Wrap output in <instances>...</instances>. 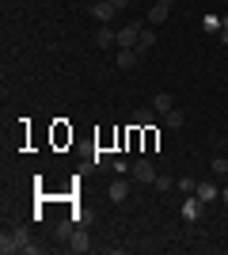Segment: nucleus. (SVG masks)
<instances>
[{
    "mask_svg": "<svg viewBox=\"0 0 228 255\" xmlns=\"http://www.w3.org/2000/svg\"><path fill=\"white\" fill-rule=\"evenodd\" d=\"M27 248H31V233H27V229H4V233H0V252L4 255L27 252Z\"/></svg>",
    "mask_w": 228,
    "mask_h": 255,
    "instance_id": "1",
    "label": "nucleus"
},
{
    "mask_svg": "<svg viewBox=\"0 0 228 255\" xmlns=\"http://www.w3.org/2000/svg\"><path fill=\"white\" fill-rule=\"evenodd\" d=\"M141 31H145V23L130 19V23L118 31V50H137V38H141Z\"/></svg>",
    "mask_w": 228,
    "mask_h": 255,
    "instance_id": "2",
    "label": "nucleus"
},
{
    "mask_svg": "<svg viewBox=\"0 0 228 255\" xmlns=\"http://www.w3.org/2000/svg\"><path fill=\"white\" fill-rule=\"evenodd\" d=\"M183 221L186 225H194V221H202V213H206V202H202V198H198V194H186V202H183Z\"/></svg>",
    "mask_w": 228,
    "mask_h": 255,
    "instance_id": "3",
    "label": "nucleus"
},
{
    "mask_svg": "<svg viewBox=\"0 0 228 255\" xmlns=\"http://www.w3.org/2000/svg\"><path fill=\"white\" fill-rule=\"evenodd\" d=\"M130 175H133L137 183H156V175H160V171H156V164H152V160H137Z\"/></svg>",
    "mask_w": 228,
    "mask_h": 255,
    "instance_id": "4",
    "label": "nucleus"
},
{
    "mask_svg": "<svg viewBox=\"0 0 228 255\" xmlns=\"http://www.w3.org/2000/svg\"><path fill=\"white\" fill-rule=\"evenodd\" d=\"M167 15H171V0H152V8H149V23H167Z\"/></svg>",
    "mask_w": 228,
    "mask_h": 255,
    "instance_id": "5",
    "label": "nucleus"
},
{
    "mask_svg": "<svg viewBox=\"0 0 228 255\" xmlns=\"http://www.w3.org/2000/svg\"><path fill=\"white\" fill-rule=\"evenodd\" d=\"M69 252H76V255L91 252V240H87L84 229H73V233H69Z\"/></svg>",
    "mask_w": 228,
    "mask_h": 255,
    "instance_id": "6",
    "label": "nucleus"
},
{
    "mask_svg": "<svg viewBox=\"0 0 228 255\" xmlns=\"http://www.w3.org/2000/svg\"><path fill=\"white\" fill-rule=\"evenodd\" d=\"M156 118H160V115H156V111H152V107H141V111H133V118H130V126H133V129H149L152 122H156Z\"/></svg>",
    "mask_w": 228,
    "mask_h": 255,
    "instance_id": "7",
    "label": "nucleus"
},
{
    "mask_svg": "<svg viewBox=\"0 0 228 255\" xmlns=\"http://www.w3.org/2000/svg\"><path fill=\"white\" fill-rule=\"evenodd\" d=\"M91 15H95L99 23H110L118 11H114V4H110V0H95V4H91Z\"/></svg>",
    "mask_w": 228,
    "mask_h": 255,
    "instance_id": "8",
    "label": "nucleus"
},
{
    "mask_svg": "<svg viewBox=\"0 0 228 255\" xmlns=\"http://www.w3.org/2000/svg\"><path fill=\"white\" fill-rule=\"evenodd\" d=\"M110 202H126V194H130V183H126V175H118V179L110 183Z\"/></svg>",
    "mask_w": 228,
    "mask_h": 255,
    "instance_id": "9",
    "label": "nucleus"
},
{
    "mask_svg": "<svg viewBox=\"0 0 228 255\" xmlns=\"http://www.w3.org/2000/svg\"><path fill=\"white\" fill-rule=\"evenodd\" d=\"M95 46H99V50H110V46H118V31H110V27L95 31Z\"/></svg>",
    "mask_w": 228,
    "mask_h": 255,
    "instance_id": "10",
    "label": "nucleus"
},
{
    "mask_svg": "<svg viewBox=\"0 0 228 255\" xmlns=\"http://www.w3.org/2000/svg\"><path fill=\"white\" fill-rule=\"evenodd\" d=\"M171 107H175V99L171 96H167V92H156V99H152V111H156V115H167V111H171Z\"/></svg>",
    "mask_w": 228,
    "mask_h": 255,
    "instance_id": "11",
    "label": "nucleus"
},
{
    "mask_svg": "<svg viewBox=\"0 0 228 255\" xmlns=\"http://www.w3.org/2000/svg\"><path fill=\"white\" fill-rule=\"evenodd\" d=\"M137 61H141V53H137V50H118V57H114L118 69H133Z\"/></svg>",
    "mask_w": 228,
    "mask_h": 255,
    "instance_id": "12",
    "label": "nucleus"
},
{
    "mask_svg": "<svg viewBox=\"0 0 228 255\" xmlns=\"http://www.w3.org/2000/svg\"><path fill=\"white\" fill-rule=\"evenodd\" d=\"M194 194H198V198H202V202L209 206V202H213V198L221 194V187H217V183H198V191H194Z\"/></svg>",
    "mask_w": 228,
    "mask_h": 255,
    "instance_id": "13",
    "label": "nucleus"
},
{
    "mask_svg": "<svg viewBox=\"0 0 228 255\" xmlns=\"http://www.w3.org/2000/svg\"><path fill=\"white\" fill-rule=\"evenodd\" d=\"M186 122V115L183 111H179V107H171V111H167V115H163V126H171V129H179Z\"/></svg>",
    "mask_w": 228,
    "mask_h": 255,
    "instance_id": "14",
    "label": "nucleus"
},
{
    "mask_svg": "<svg viewBox=\"0 0 228 255\" xmlns=\"http://www.w3.org/2000/svg\"><path fill=\"white\" fill-rule=\"evenodd\" d=\"M152 46H156V31H141V38H137V53H149Z\"/></svg>",
    "mask_w": 228,
    "mask_h": 255,
    "instance_id": "15",
    "label": "nucleus"
},
{
    "mask_svg": "<svg viewBox=\"0 0 228 255\" xmlns=\"http://www.w3.org/2000/svg\"><path fill=\"white\" fill-rule=\"evenodd\" d=\"M209 168H213V175H221V179H225V175H228V156H213V164H209Z\"/></svg>",
    "mask_w": 228,
    "mask_h": 255,
    "instance_id": "16",
    "label": "nucleus"
},
{
    "mask_svg": "<svg viewBox=\"0 0 228 255\" xmlns=\"http://www.w3.org/2000/svg\"><path fill=\"white\" fill-rule=\"evenodd\" d=\"M175 187H179L183 194H194V191H198V179H190V175H186V179H175Z\"/></svg>",
    "mask_w": 228,
    "mask_h": 255,
    "instance_id": "17",
    "label": "nucleus"
},
{
    "mask_svg": "<svg viewBox=\"0 0 228 255\" xmlns=\"http://www.w3.org/2000/svg\"><path fill=\"white\" fill-rule=\"evenodd\" d=\"M152 187H156V191H171V187H175V179H171V175H163V171H160V175H156V183H152Z\"/></svg>",
    "mask_w": 228,
    "mask_h": 255,
    "instance_id": "18",
    "label": "nucleus"
},
{
    "mask_svg": "<svg viewBox=\"0 0 228 255\" xmlns=\"http://www.w3.org/2000/svg\"><path fill=\"white\" fill-rule=\"evenodd\" d=\"M110 168H114V175H126V171H133V168H130V164H126V160H118V156L110 160Z\"/></svg>",
    "mask_w": 228,
    "mask_h": 255,
    "instance_id": "19",
    "label": "nucleus"
},
{
    "mask_svg": "<svg viewBox=\"0 0 228 255\" xmlns=\"http://www.w3.org/2000/svg\"><path fill=\"white\" fill-rule=\"evenodd\" d=\"M110 160H114V156H110L107 149H99V152H95V164H110Z\"/></svg>",
    "mask_w": 228,
    "mask_h": 255,
    "instance_id": "20",
    "label": "nucleus"
},
{
    "mask_svg": "<svg viewBox=\"0 0 228 255\" xmlns=\"http://www.w3.org/2000/svg\"><path fill=\"white\" fill-rule=\"evenodd\" d=\"M110 4H114V11H126V8H130V0H110Z\"/></svg>",
    "mask_w": 228,
    "mask_h": 255,
    "instance_id": "21",
    "label": "nucleus"
},
{
    "mask_svg": "<svg viewBox=\"0 0 228 255\" xmlns=\"http://www.w3.org/2000/svg\"><path fill=\"white\" fill-rule=\"evenodd\" d=\"M221 198H225V206H228V187H225V191H221Z\"/></svg>",
    "mask_w": 228,
    "mask_h": 255,
    "instance_id": "22",
    "label": "nucleus"
},
{
    "mask_svg": "<svg viewBox=\"0 0 228 255\" xmlns=\"http://www.w3.org/2000/svg\"><path fill=\"white\" fill-rule=\"evenodd\" d=\"M221 4H228V0H221Z\"/></svg>",
    "mask_w": 228,
    "mask_h": 255,
    "instance_id": "23",
    "label": "nucleus"
}]
</instances>
